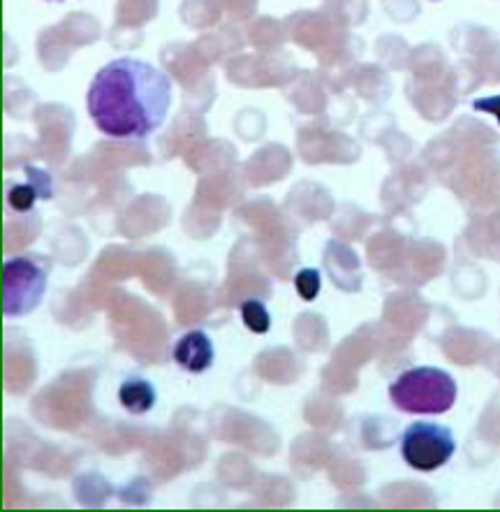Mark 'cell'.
<instances>
[{"mask_svg":"<svg viewBox=\"0 0 500 512\" xmlns=\"http://www.w3.org/2000/svg\"><path fill=\"white\" fill-rule=\"evenodd\" d=\"M401 457L413 471L433 473L452 462L457 438L452 429L436 422H413L401 434Z\"/></svg>","mask_w":500,"mask_h":512,"instance_id":"cell-4","label":"cell"},{"mask_svg":"<svg viewBox=\"0 0 500 512\" xmlns=\"http://www.w3.org/2000/svg\"><path fill=\"white\" fill-rule=\"evenodd\" d=\"M473 109H475V112H482V114H491L500 123V93L473 100Z\"/></svg>","mask_w":500,"mask_h":512,"instance_id":"cell-10","label":"cell"},{"mask_svg":"<svg viewBox=\"0 0 500 512\" xmlns=\"http://www.w3.org/2000/svg\"><path fill=\"white\" fill-rule=\"evenodd\" d=\"M49 272L33 258H12L3 267V313L7 318H24L42 304L47 295Z\"/></svg>","mask_w":500,"mask_h":512,"instance_id":"cell-3","label":"cell"},{"mask_svg":"<svg viewBox=\"0 0 500 512\" xmlns=\"http://www.w3.org/2000/svg\"><path fill=\"white\" fill-rule=\"evenodd\" d=\"M294 288H297L299 297L304 299V302H315L322 290V274L313 267L301 269V272L294 276Z\"/></svg>","mask_w":500,"mask_h":512,"instance_id":"cell-9","label":"cell"},{"mask_svg":"<svg viewBox=\"0 0 500 512\" xmlns=\"http://www.w3.org/2000/svg\"><path fill=\"white\" fill-rule=\"evenodd\" d=\"M26 184H17L7 188V207L17 214H28L35 207V202H44L54 197V181L40 167L26 165Z\"/></svg>","mask_w":500,"mask_h":512,"instance_id":"cell-6","label":"cell"},{"mask_svg":"<svg viewBox=\"0 0 500 512\" xmlns=\"http://www.w3.org/2000/svg\"><path fill=\"white\" fill-rule=\"evenodd\" d=\"M47 3H65V0H47Z\"/></svg>","mask_w":500,"mask_h":512,"instance_id":"cell-11","label":"cell"},{"mask_svg":"<svg viewBox=\"0 0 500 512\" xmlns=\"http://www.w3.org/2000/svg\"><path fill=\"white\" fill-rule=\"evenodd\" d=\"M172 357L176 367L193 376L209 371L216 360V348H213L211 336L204 329H190V332L181 334L172 348Z\"/></svg>","mask_w":500,"mask_h":512,"instance_id":"cell-5","label":"cell"},{"mask_svg":"<svg viewBox=\"0 0 500 512\" xmlns=\"http://www.w3.org/2000/svg\"><path fill=\"white\" fill-rule=\"evenodd\" d=\"M119 404L125 413L146 415L158 404L156 385L144 376H128L119 385Z\"/></svg>","mask_w":500,"mask_h":512,"instance_id":"cell-7","label":"cell"},{"mask_svg":"<svg viewBox=\"0 0 500 512\" xmlns=\"http://www.w3.org/2000/svg\"><path fill=\"white\" fill-rule=\"evenodd\" d=\"M241 323L246 325L248 332L253 334H267L271 329V313L267 304L260 302V299H244L239 306Z\"/></svg>","mask_w":500,"mask_h":512,"instance_id":"cell-8","label":"cell"},{"mask_svg":"<svg viewBox=\"0 0 500 512\" xmlns=\"http://www.w3.org/2000/svg\"><path fill=\"white\" fill-rule=\"evenodd\" d=\"M88 116L114 140H146L172 107V79L137 58H114L95 72L86 95Z\"/></svg>","mask_w":500,"mask_h":512,"instance_id":"cell-1","label":"cell"},{"mask_svg":"<svg viewBox=\"0 0 500 512\" xmlns=\"http://www.w3.org/2000/svg\"><path fill=\"white\" fill-rule=\"evenodd\" d=\"M457 397V380L438 367L408 369L389 385V401L408 415H443L452 411Z\"/></svg>","mask_w":500,"mask_h":512,"instance_id":"cell-2","label":"cell"}]
</instances>
